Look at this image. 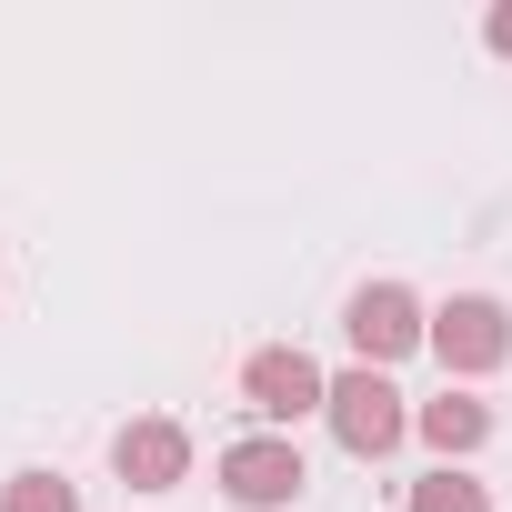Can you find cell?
<instances>
[{
    "label": "cell",
    "mask_w": 512,
    "mask_h": 512,
    "mask_svg": "<svg viewBox=\"0 0 512 512\" xmlns=\"http://www.w3.org/2000/svg\"><path fill=\"white\" fill-rule=\"evenodd\" d=\"M412 442H422L442 472H462V462L492 442V402H482V392H462V382H442L432 402H412Z\"/></svg>",
    "instance_id": "cell-7"
},
{
    "label": "cell",
    "mask_w": 512,
    "mask_h": 512,
    "mask_svg": "<svg viewBox=\"0 0 512 512\" xmlns=\"http://www.w3.org/2000/svg\"><path fill=\"white\" fill-rule=\"evenodd\" d=\"M412 512H492V492H482L472 472H442V462H432V472L412 482Z\"/></svg>",
    "instance_id": "cell-9"
},
{
    "label": "cell",
    "mask_w": 512,
    "mask_h": 512,
    "mask_svg": "<svg viewBox=\"0 0 512 512\" xmlns=\"http://www.w3.org/2000/svg\"><path fill=\"white\" fill-rule=\"evenodd\" d=\"M241 402H251L262 432H292V422H312V412L332 402V372H322L302 342H262V352L241 362Z\"/></svg>",
    "instance_id": "cell-5"
},
{
    "label": "cell",
    "mask_w": 512,
    "mask_h": 512,
    "mask_svg": "<svg viewBox=\"0 0 512 512\" xmlns=\"http://www.w3.org/2000/svg\"><path fill=\"white\" fill-rule=\"evenodd\" d=\"M111 482L141 492V502L181 492V482H191V422H181V412H131V422L111 432Z\"/></svg>",
    "instance_id": "cell-6"
},
{
    "label": "cell",
    "mask_w": 512,
    "mask_h": 512,
    "mask_svg": "<svg viewBox=\"0 0 512 512\" xmlns=\"http://www.w3.org/2000/svg\"><path fill=\"white\" fill-rule=\"evenodd\" d=\"M0 512H81V482H71V472H51V462H31V472L0 482Z\"/></svg>",
    "instance_id": "cell-8"
},
{
    "label": "cell",
    "mask_w": 512,
    "mask_h": 512,
    "mask_svg": "<svg viewBox=\"0 0 512 512\" xmlns=\"http://www.w3.org/2000/svg\"><path fill=\"white\" fill-rule=\"evenodd\" d=\"M432 362L472 392V382H492L502 362H512V302H492V292H452V302H432Z\"/></svg>",
    "instance_id": "cell-4"
},
{
    "label": "cell",
    "mask_w": 512,
    "mask_h": 512,
    "mask_svg": "<svg viewBox=\"0 0 512 512\" xmlns=\"http://www.w3.org/2000/svg\"><path fill=\"white\" fill-rule=\"evenodd\" d=\"M342 342H352L362 372H392V362L432 352V302H422L412 282H362V292L342 302Z\"/></svg>",
    "instance_id": "cell-2"
},
{
    "label": "cell",
    "mask_w": 512,
    "mask_h": 512,
    "mask_svg": "<svg viewBox=\"0 0 512 512\" xmlns=\"http://www.w3.org/2000/svg\"><path fill=\"white\" fill-rule=\"evenodd\" d=\"M322 422H332V442L352 452V462H392L402 442H412V402L392 392V372H332V402H322Z\"/></svg>",
    "instance_id": "cell-3"
},
{
    "label": "cell",
    "mask_w": 512,
    "mask_h": 512,
    "mask_svg": "<svg viewBox=\"0 0 512 512\" xmlns=\"http://www.w3.org/2000/svg\"><path fill=\"white\" fill-rule=\"evenodd\" d=\"M482 51L512 61V0H492V11H482Z\"/></svg>",
    "instance_id": "cell-10"
},
{
    "label": "cell",
    "mask_w": 512,
    "mask_h": 512,
    "mask_svg": "<svg viewBox=\"0 0 512 512\" xmlns=\"http://www.w3.org/2000/svg\"><path fill=\"white\" fill-rule=\"evenodd\" d=\"M211 482H221L231 512H292V502L312 492V462H302L292 432H241V442L211 452Z\"/></svg>",
    "instance_id": "cell-1"
}]
</instances>
